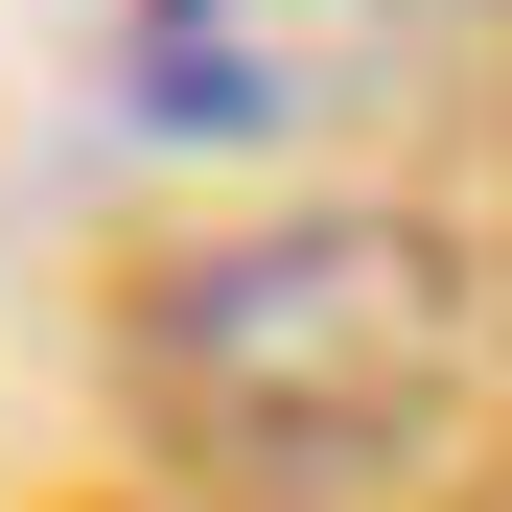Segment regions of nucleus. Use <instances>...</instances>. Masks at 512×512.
<instances>
[{
  "mask_svg": "<svg viewBox=\"0 0 512 512\" xmlns=\"http://www.w3.org/2000/svg\"><path fill=\"white\" fill-rule=\"evenodd\" d=\"M117 396L210 489H373L489 396V256L443 210H233L163 233L117 303Z\"/></svg>",
  "mask_w": 512,
  "mask_h": 512,
  "instance_id": "1",
  "label": "nucleus"
},
{
  "mask_svg": "<svg viewBox=\"0 0 512 512\" xmlns=\"http://www.w3.org/2000/svg\"><path fill=\"white\" fill-rule=\"evenodd\" d=\"M187 24H280V0H187Z\"/></svg>",
  "mask_w": 512,
  "mask_h": 512,
  "instance_id": "2",
  "label": "nucleus"
}]
</instances>
